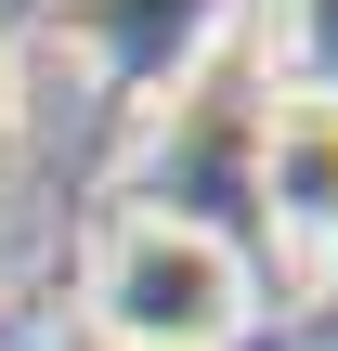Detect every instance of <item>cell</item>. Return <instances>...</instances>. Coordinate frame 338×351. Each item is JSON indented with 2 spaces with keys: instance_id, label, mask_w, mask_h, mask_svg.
<instances>
[{
  "instance_id": "7a4b0ae2",
  "label": "cell",
  "mask_w": 338,
  "mask_h": 351,
  "mask_svg": "<svg viewBox=\"0 0 338 351\" xmlns=\"http://www.w3.org/2000/svg\"><path fill=\"white\" fill-rule=\"evenodd\" d=\"M248 182H261V208H274L287 247H338V91H300V78H287V91L261 104Z\"/></svg>"
},
{
  "instance_id": "6da1fadb",
  "label": "cell",
  "mask_w": 338,
  "mask_h": 351,
  "mask_svg": "<svg viewBox=\"0 0 338 351\" xmlns=\"http://www.w3.org/2000/svg\"><path fill=\"white\" fill-rule=\"evenodd\" d=\"M78 313H91L104 351H248L261 274H248V247H234L208 208L143 195V208L104 221L91 274H78Z\"/></svg>"
},
{
  "instance_id": "3957f363",
  "label": "cell",
  "mask_w": 338,
  "mask_h": 351,
  "mask_svg": "<svg viewBox=\"0 0 338 351\" xmlns=\"http://www.w3.org/2000/svg\"><path fill=\"white\" fill-rule=\"evenodd\" d=\"M13 143H26V65L0 52V156H13Z\"/></svg>"
}]
</instances>
